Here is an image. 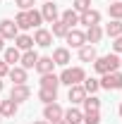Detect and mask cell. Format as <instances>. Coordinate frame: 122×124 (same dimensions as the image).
<instances>
[{
	"mask_svg": "<svg viewBox=\"0 0 122 124\" xmlns=\"http://www.w3.org/2000/svg\"><path fill=\"white\" fill-rule=\"evenodd\" d=\"M58 79H60V84H65V86H77V84H81L86 79V72L81 67H65Z\"/></svg>",
	"mask_w": 122,
	"mask_h": 124,
	"instance_id": "1",
	"label": "cell"
},
{
	"mask_svg": "<svg viewBox=\"0 0 122 124\" xmlns=\"http://www.w3.org/2000/svg\"><path fill=\"white\" fill-rule=\"evenodd\" d=\"M101 88H108V91H120L122 88V72H108L101 77Z\"/></svg>",
	"mask_w": 122,
	"mask_h": 124,
	"instance_id": "2",
	"label": "cell"
},
{
	"mask_svg": "<svg viewBox=\"0 0 122 124\" xmlns=\"http://www.w3.org/2000/svg\"><path fill=\"white\" fill-rule=\"evenodd\" d=\"M0 36H2L5 41H15L17 36H19V29H17V24L12 19H2V22H0Z\"/></svg>",
	"mask_w": 122,
	"mask_h": 124,
	"instance_id": "3",
	"label": "cell"
},
{
	"mask_svg": "<svg viewBox=\"0 0 122 124\" xmlns=\"http://www.w3.org/2000/svg\"><path fill=\"white\" fill-rule=\"evenodd\" d=\"M31 95V88L26 84H15L12 86V91H10V98L15 100V103H24V100H29Z\"/></svg>",
	"mask_w": 122,
	"mask_h": 124,
	"instance_id": "4",
	"label": "cell"
},
{
	"mask_svg": "<svg viewBox=\"0 0 122 124\" xmlns=\"http://www.w3.org/2000/svg\"><path fill=\"white\" fill-rule=\"evenodd\" d=\"M65 41H67L72 48L86 46V36H84V31H79V29H70V31H67V36H65Z\"/></svg>",
	"mask_w": 122,
	"mask_h": 124,
	"instance_id": "5",
	"label": "cell"
},
{
	"mask_svg": "<svg viewBox=\"0 0 122 124\" xmlns=\"http://www.w3.org/2000/svg\"><path fill=\"white\" fill-rule=\"evenodd\" d=\"M79 24H84L86 29H89V26H98V24H101V12H96V10L81 12V15H79Z\"/></svg>",
	"mask_w": 122,
	"mask_h": 124,
	"instance_id": "6",
	"label": "cell"
},
{
	"mask_svg": "<svg viewBox=\"0 0 122 124\" xmlns=\"http://www.w3.org/2000/svg\"><path fill=\"white\" fill-rule=\"evenodd\" d=\"M34 43L36 46H41V48H48V46H53V33L48 29H36V33H34Z\"/></svg>",
	"mask_w": 122,
	"mask_h": 124,
	"instance_id": "7",
	"label": "cell"
},
{
	"mask_svg": "<svg viewBox=\"0 0 122 124\" xmlns=\"http://www.w3.org/2000/svg\"><path fill=\"white\" fill-rule=\"evenodd\" d=\"M58 5H53V0H48V2H43V7H41V17L46 19V22H58Z\"/></svg>",
	"mask_w": 122,
	"mask_h": 124,
	"instance_id": "8",
	"label": "cell"
},
{
	"mask_svg": "<svg viewBox=\"0 0 122 124\" xmlns=\"http://www.w3.org/2000/svg\"><path fill=\"white\" fill-rule=\"evenodd\" d=\"M62 112L65 110L58 103H48L46 110H43V117H46V122H55V119H62Z\"/></svg>",
	"mask_w": 122,
	"mask_h": 124,
	"instance_id": "9",
	"label": "cell"
},
{
	"mask_svg": "<svg viewBox=\"0 0 122 124\" xmlns=\"http://www.w3.org/2000/svg\"><path fill=\"white\" fill-rule=\"evenodd\" d=\"M89 93L84 91V86L81 84H77V86H70V93H67V98L72 100V105H79V103H84V98H86Z\"/></svg>",
	"mask_w": 122,
	"mask_h": 124,
	"instance_id": "10",
	"label": "cell"
},
{
	"mask_svg": "<svg viewBox=\"0 0 122 124\" xmlns=\"http://www.w3.org/2000/svg\"><path fill=\"white\" fill-rule=\"evenodd\" d=\"M17 108H19V103H15L12 98H10V100H0V115H2V119H5V117H15Z\"/></svg>",
	"mask_w": 122,
	"mask_h": 124,
	"instance_id": "11",
	"label": "cell"
},
{
	"mask_svg": "<svg viewBox=\"0 0 122 124\" xmlns=\"http://www.w3.org/2000/svg\"><path fill=\"white\" fill-rule=\"evenodd\" d=\"M58 86H60V79H58V74H53V72H48V74H41V88L58 91Z\"/></svg>",
	"mask_w": 122,
	"mask_h": 124,
	"instance_id": "12",
	"label": "cell"
},
{
	"mask_svg": "<svg viewBox=\"0 0 122 124\" xmlns=\"http://www.w3.org/2000/svg\"><path fill=\"white\" fill-rule=\"evenodd\" d=\"M53 62L55 64H60V67H67L72 57H70V50L67 48H55V53H53Z\"/></svg>",
	"mask_w": 122,
	"mask_h": 124,
	"instance_id": "13",
	"label": "cell"
},
{
	"mask_svg": "<svg viewBox=\"0 0 122 124\" xmlns=\"http://www.w3.org/2000/svg\"><path fill=\"white\" fill-rule=\"evenodd\" d=\"M62 119L67 124H81V119H84V112H79L77 108H70L62 112Z\"/></svg>",
	"mask_w": 122,
	"mask_h": 124,
	"instance_id": "14",
	"label": "cell"
},
{
	"mask_svg": "<svg viewBox=\"0 0 122 124\" xmlns=\"http://www.w3.org/2000/svg\"><path fill=\"white\" fill-rule=\"evenodd\" d=\"M19 62H22V67H24V69H34V67H36V62H38V55H36L34 50H24V53H22V57H19Z\"/></svg>",
	"mask_w": 122,
	"mask_h": 124,
	"instance_id": "15",
	"label": "cell"
},
{
	"mask_svg": "<svg viewBox=\"0 0 122 124\" xmlns=\"http://www.w3.org/2000/svg\"><path fill=\"white\" fill-rule=\"evenodd\" d=\"M15 48L17 50H34V36L19 33V36L15 38Z\"/></svg>",
	"mask_w": 122,
	"mask_h": 124,
	"instance_id": "16",
	"label": "cell"
},
{
	"mask_svg": "<svg viewBox=\"0 0 122 124\" xmlns=\"http://www.w3.org/2000/svg\"><path fill=\"white\" fill-rule=\"evenodd\" d=\"M7 77L12 79L15 84H26V69H24V67H10Z\"/></svg>",
	"mask_w": 122,
	"mask_h": 124,
	"instance_id": "17",
	"label": "cell"
},
{
	"mask_svg": "<svg viewBox=\"0 0 122 124\" xmlns=\"http://www.w3.org/2000/svg\"><path fill=\"white\" fill-rule=\"evenodd\" d=\"M84 36H86V43L93 46V43H98V41L103 38V29H101V26H89Z\"/></svg>",
	"mask_w": 122,
	"mask_h": 124,
	"instance_id": "18",
	"label": "cell"
},
{
	"mask_svg": "<svg viewBox=\"0 0 122 124\" xmlns=\"http://www.w3.org/2000/svg\"><path fill=\"white\" fill-rule=\"evenodd\" d=\"M96 57H98V55H96V48L93 46H81L79 48V60L81 62H93Z\"/></svg>",
	"mask_w": 122,
	"mask_h": 124,
	"instance_id": "19",
	"label": "cell"
},
{
	"mask_svg": "<svg viewBox=\"0 0 122 124\" xmlns=\"http://www.w3.org/2000/svg\"><path fill=\"white\" fill-rule=\"evenodd\" d=\"M53 67H55L53 57H38V62H36V69H38V74H48V72H53Z\"/></svg>",
	"mask_w": 122,
	"mask_h": 124,
	"instance_id": "20",
	"label": "cell"
},
{
	"mask_svg": "<svg viewBox=\"0 0 122 124\" xmlns=\"http://www.w3.org/2000/svg\"><path fill=\"white\" fill-rule=\"evenodd\" d=\"M60 22H65V24H67V26H70V29H72V26H74V24H79V12H74V10H72V7H70V10H65V12H62V17H60Z\"/></svg>",
	"mask_w": 122,
	"mask_h": 124,
	"instance_id": "21",
	"label": "cell"
},
{
	"mask_svg": "<svg viewBox=\"0 0 122 124\" xmlns=\"http://www.w3.org/2000/svg\"><path fill=\"white\" fill-rule=\"evenodd\" d=\"M2 53H5L2 60L7 62V64H15V62H19V57H22V50H17V48H5Z\"/></svg>",
	"mask_w": 122,
	"mask_h": 124,
	"instance_id": "22",
	"label": "cell"
},
{
	"mask_svg": "<svg viewBox=\"0 0 122 124\" xmlns=\"http://www.w3.org/2000/svg\"><path fill=\"white\" fill-rule=\"evenodd\" d=\"M105 33L110 36V38H117V36H122V22H120V19H113V22L105 26Z\"/></svg>",
	"mask_w": 122,
	"mask_h": 124,
	"instance_id": "23",
	"label": "cell"
},
{
	"mask_svg": "<svg viewBox=\"0 0 122 124\" xmlns=\"http://www.w3.org/2000/svg\"><path fill=\"white\" fill-rule=\"evenodd\" d=\"M67 31H70V26H67L65 22H60V19H58V22H53V31H50V33H53L55 38H65V36H67Z\"/></svg>",
	"mask_w": 122,
	"mask_h": 124,
	"instance_id": "24",
	"label": "cell"
},
{
	"mask_svg": "<svg viewBox=\"0 0 122 124\" xmlns=\"http://www.w3.org/2000/svg\"><path fill=\"white\" fill-rule=\"evenodd\" d=\"M108 15L113 17V19H120V22H122V0L110 2V5H108Z\"/></svg>",
	"mask_w": 122,
	"mask_h": 124,
	"instance_id": "25",
	"label": "cell"
},
{
	"mask_svg": "<svg viewBox=\"0 0 122 124\" xmlns=\"http://www.w3.org/2000/svg\"><path fill=\"white\" fill-rule=\"evenodd\" d=\"M26 17H29V24H31V26H36V29H38V26H41V22H43L41 12H38V10H34V7L26 10Z\"/></svg>",
	"mask_w": 122,
	"mask_h": 124,
	"instance_id": "26",
	"label": "cell"
},
{
	"mask_svg": "<svg viewBox=\"0 0 122 124\" xmlns=\"http://www.w3.org/2000/svg\"><path fill=\"white\" fill-rule=\"evenodd\" d=\"M15 24H17V29H19V31H26V29H31V24H29V17H26V12H19V15L15 17Z\"/></svg>",
	"mask_w": 122,
	"mask_h": 124,
	"instance_id": "27",
	"label": "cell"
},
{
	"mask_svg": "<svg viewBox=\"0 0 122 124\" xmlns=\"http://www.w3.org/2000/svg\"><path fill=\"white\" fill-rule=\"evenodd\" d=\"M81 105H84V110H86V112H89V110H101V100H98L96 95H86Z\"/></svg>",
	"mask_w": 122,
	"mask_h": 124,
	"instance_id": "28",
	"label": "cell"
},
{
	"mask_svg": "<svg viewBox=\"0 0 122 124\" xmlns=\"http://www.w3.org/2000/svg\"><path fill=\"white\" fill-rule=\"evenodd\" d=\"M84 124H101V112L98 110H89V112H84Z\"/></svg>",
	"mask_w": 122,
	"mask_h": 124,
	"instance_id": "29",
	"label": "cell"
},
{
	"mask_svg": "<svg viewBox=\"0 0 122 124\" xmlns=\"http://www.w3.org/2000/svg\"><path fill=\"white\" fill-rule=\"evenodd\" d=\"M38 98L43 100V103H55V98H58V91H50V88H41L38 91Z\"/></svg>",
	"mask_w": 122,
	"mask_h": 124,
	"instance_id": "30",
	"label": "cell"
},
{
	"mask_svg": "<svg viewBox=\"0 0 122 124\" xmlns=\"http://www.w3.org/2000/svg\"><path fill=\"white\" fill-rule=\"evenodd\" d=\"M81 86H84V91H86V93H91V95L98 91V88H101L98 79H84V81H81Z\"/></svg>",
	"mask_w": 122,
	"mask_h": 124,
	"instance_id": "31",
	"label": "cell"
},
{
	"mask_svg": "<svg viewBox=\"0 0 122 124\" xmlns=\"http://www.w3.org/2000/svg\"><path fill=\"white\" fill-rule=\"evenodd\" d=\"M72 10L79 12V15L86 12V10H91V0H74V2H72Z\"/></svg>",
	"mask_w": 122,
	"mask_h": 124,
	"instance_id": "32",
	"label": "cell"
},
{
	"mask_svg": "<svg viewBox=\"0 0 122 124\" xmlns=\"http://www.w3.org/2000/svg\"><path fill=\"white\" fill-rule=\"evenodd\" d=\"M105 64H108V72H117L120 69V57L117 55H105Z\"/></svg>",
	"mask_w": 122,
	"mask_h": 124,
	"instance_id": "33",
	"label": "cell"
},
{
	"mask_svg": "<svg viewBox=\"0 0 122 124\" xmlns=\"http://www.w3.org/2000/svg\"><path fill=\"white\" fill-rule=\"evenodd\" d=\"M93 69L103 77V74H108V64H105V57H96L93 60Z\"/></svg>",
	"mask_w": 122,
	"mask_h": 124,
	"instance_id": "34",
	"label": "cell"
},
{
	"mask_svg": "<svg viewBox=\"0 0 122 124\" xmlns=\"http://www.w3.org/2000/svg\"><path fill=\"white\" fill-rule=\"evenodd\" d=\"M17 7H19L22 12H26V10L34 7V0H17Z\"/></svg>",
	"mask_w": 122,
	"mask_h": 124,
	"instance_id": "35",
	"label": "cell"
},
{
	"mask_svg": "<svg viewBox=\"0 0 122 124\" xmlns=\"http://www.w3.org/2000/svg\"><path fill=\"white\" fill-rule=\"evenodd\" d=\"M7 72H10V64H7L5 60H0V79L7 77Z\"/></svg>",
	"mask_w": 122,
	"mask_h": 124,
	"instance_id": "36",
	"label": "cell"
},
{
	"mask_svg": "<svg viewBox=\"0 0 122 124\" xmlns=\"http://www.w3.org/2000/svg\"><path fill=\"white\" fill-rule=\"evenodd\" d=\"M113 50L122 55V36H117V38H115V43H113Z\"/></svg>",
	"mask_w": 122,
	"mask_h": 124,
	"instance_id": "37",
	"label": "cell"
},
{
	"mask_svg": "<svg viewBox=\"0 0 122 124\" xmlns=\"http://www.w3.org/2000/svg\"><path fill=\"white\" fill-rule=\"evenodd\" d=\"M2 43H5V38H2V36H0V53H2V50H5V46H2Z\"/></svg>",
	"mask_w": 122,
	"mask_h": 124,
	"instance_id": "38",
	"label": "cell"
},
{
	"mask_svg": "<svg viewBox=\"0 0 122 124\" xmlns=\"http://www.w3.org/2000/svg\"><path fill=\"white\" fill-rule=\"evenodd\" d=\"M50 124H67L65 119H55V122H50Z\"/></svg>",
	"mask_w": 122,
	"mask_h": 124,
	"instance_id": "39",
	"label": "cell"
},
{
	"mask_svg": "<svg viewBox=\"0 0 122 124\" xmlns=\"http://www.w3.org/2000/svg\"><path fill=\"white\" fill-rule=\"evenodd\" d=\"M34 124H50V122H34Z\"/></svg>",
	"mask_w": 122,
	"mask_h": 124,
	"instance_id": "40",
	"label": "cell"
},
{
	"mask_svg": "<svg viewBox=\"0 0 122 124\" xmlns=\"http://www.w3.org/2000/svg\"><path fill=\"white\" fill-rule=\"evenodd\" d=\"M2 86H5V84H2V79H0V91H2Z\"/></svg>",
	"mask_w": 122,
	"mask_h": 124,
	"instance_id": "41",
	"label": "cell"
},
{
	"mask_svg": "<svg viewBox=\"0 0 122 124\" xmlns=\"http://www.w3.org/2000/svg\"><path fill=\"white\" fill-rule=\"evenodd\" d=\"M120 117H122V103H120Z\"/></svg>",
	"mask_w": 122,
	"mask_h": 124,
	"instance_id": "42",
	"label": "cell"
},
{
	"mask_svg": "<svg viewBox=\"0 0 122 124\" xmlns=\"http://www.w3.org/2000/svg\"><path fill=\"white\" fill-rule=\"evenodd\" d=\"M120 67H122V57H120Z\"/></svg>",
	"mask_w": 122,
	"mask_h": 124,
	"instance_id": "43",
	"label": "cell"
},
{
	"mask_svg": "<svg viewBox=\"0 0 122 124\" xmlns=\"http://www.w3.org/2000/svg\"><path fill=\"white\" fill-rule=\"evenodd\" d=\"M0 122H2V115H0Z\"/></svg>",
	"mask_w": 122,
	"mask_h": 124,
	"instance_id": "44",
	"label": "cell"
},
{
	"mask_svg": "<svg viewBox=\"0 0 122 124\" xmlns=\"http://www.w3.org/2000/svg\"><path fill=\"white\" fill-rule=\"evenodd\" d=\"M110 2H117V0H110Z\"/></svg>",
	"mask_w": 122,
	"mask_h": 124,
	"instance_id": "45",
	"label": "cell"
},
{
	"mask_svg": "<svg viewBox=\"0 0 122 124\" xmlns=\"http://www.w3.org/2000/svg\"><path fill=\"white\" fill-rule=\"evenodd\" d=\"M43 2H48V0H43Z\"/></svg>",
	"mask_w": 122,
	"mask_h": 124,
	"instance_id": "46",
	"label": "cell"
}]
</instances>
